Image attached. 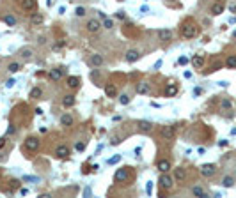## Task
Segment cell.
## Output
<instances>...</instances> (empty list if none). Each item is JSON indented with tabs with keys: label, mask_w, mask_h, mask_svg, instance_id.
Masks as SVG:
<instances>
[{
	"label": "cell",
	"mask_w": 236,
	"mask_h": 198,
	"mask_svg": "<svg viewBox=\"0 0 236 198\" xmlns=\"http://www.w3.org/2000/svg\"><path fill=\"white\" fill-rule=\"evenodd\" d=\"M185 177H187V172H185L183 168H178V170H176V179H178V181H183Z\"/></svg>",
	"instance_id": "cell-32"
},
{
	"label": "cell",
	"mask_w": 236,
	"mask_h": 198,
	"mask_svg": "<svg viewBox=\"0 0 236 198\" xmlns=\"http://www.w3.org/2000/svg\"><path fill=\"white\" fill-rule=\"evenodd\" d=\"M174 133H176L174 126H163V127L160 129V135H162L163 140H171V138H174Z\"/></svg>",
	"instance_id": "cell-6"
},
{
	"label": "cell",
	"mask_w": 236,
	"mask_h": 198,
	"mask_svg": "<svg viewBox=\"0 0 236 198\" xmlns=\"http://www.w3.org/2000/svg\"><path fill=\"white\" fill-rule=\"evenodd\" d=\"M119 103H121V104H128V103H130V96H128V94H123V96L119 97Z\"/></svg>",
	"instance_id": "cell-36"
},
{
	"label": "cell",
	"mask_w": 236,
	"mask_h": 198,
	"mask_svg": "<svg viewBox=\"0 0 236 198\" xmlns=\"http://www.w3.org/2000/svg\"><path fill=\"white\" fill-rule=\"evenodd\" d=\"M105 94H107V97H115L117 96V87L114 83H107L105 85Z\"/></svg>",
	"instance_id": "cell-13"
},
{
	"label": "cell",
	"mask_w": 236,
	"mask_h": 198,
	"mask_svg": "<svg viewBox=\"0 0 236 198\" xmlns=\"http://www.w3.org/2000/svg\"><path fill=\"white\" fill-rule=\"evenodd\" d=\"M117 18L119 19H124V11H117Z\"/></svg>",
	"instance_id": "cell-46"
},
{
	"label": "cell",
	"mask_w": 236,
	"mask_h": 198,
	"mask_svg": "<svg viewBox=\"0 0 236 198\" xmlns=\"http://www.w3.org/2000/svg\"><path fill=\"white\" fill-rule=\"evenodd\" d=\"M163 92H165V96H167V97H174V96L178 94V85H176V83H169V85L165 87V90H163Z\"/></svg>",
	"instance_id": "cell-14"
},
{
	"label": "cell",
	"mask_w": 236,
	"mask_h": 198,
	"mask_svg": "<svg viewBox=\"0 0 236 198\" xmlns=\"http://www.w3.org/2000/svg\"><path fill=\"white\" fill-rule=\"evenodd\" d=\"M18 184H20V181H11V189L14 191V189L18 188Z\"/></svg>",
	"instance_id": "cell-43"
},
{
	"label": "cell",
	"mask_w": 236,
	"mask_h": 198,
	"mask_svg": "<svg viewBox=\"0 0 236 198\" xmlns=\"http://www.w3.org/2000/svg\"><path fill=\"white\" fill-rule=\"evenodd\" d=\"M21 69V64H18V62H11L9 66H7V71L9 73H18Z\"/></svg>",
	"instance_id": "cell-29"
},
{
	"label": "cell",
	"mask_w": 236,
	"mask_h": 198,
	"mask_svg": "<svg viewBox=\"0 0 236 198\" xmlns=\"http://www.w3.org/2000/svg\"><path fill=\"white\" fill-rule=\"evenodd\" d=\"M75 14H76L78 18L85 16V14H87V12H85V7H76V9H75Z\"/></svg>",
	"instance_id": "cell-33"
},
{
	"label": "cell",
	"mask_w": 236,
	"mask_h": 198,
	"mask_svg": "<svg viewBox=\"0 0 236 198\" xmlns=\"http://www.w3.org/2000/svg\"><path fill=\"white\" fill-rule=\"evenodd\" d=\"M233 184H235V179H233V177H224V179H222V186H224V188H231Z\"/></svg>",
	"instance_id": "cell-31"
},
{
	"label": "cell",
	"mask_w": 236,
	"mask_h": 198,
	"mask_svg": "<svg viewBox=\"0 0 236 198\" xmlns=\"http://www.w3.org/2000/svg\"><path fill=\"white\" fill-rule=\"evenodd\" d=\"M103 27H105V28H112V27H114V21H112L110 18H105V19H103Z\"/></svg>",
	"instance_id": "cell-35"
},
{
	"label": "cell",
	"mask_w": 236,
	"mask_h": 198,
	"mask_svg": "<svg viewBox=\"0 0 236 198\" xmlns=\"http://www.w3.org/2000/svg\"><path fill=\"white\" fill-rule=\"evenodd\" d=\"M25 149L30 150V152H36V150L39 149V140H37L36 136H28V138L25 140Z\"/></svg>",
	"instance_id": "cell-4"
},
{
	"label": "cell",
	"mask_w": 236,
	"mask_h": 198,
	"mask_svg": "<svg viewBox=\"0 0 236 198\" xmlns=\"http://www.w3.org/2000/svg\"><path fill=\"white\" fill-rule=\"evenodd\" d=\"M119 161H121V156H119V154H117V156H114V158H110V159H108V161H107V163H108V165H110V166H112V165H117V163H119Z\"/></svg>",
	"instance_id": "cell-34"
},
{
	"label": "cell",
	"mask_w": 236,
	"mask_h": 198,
	"mask_svg": "<svg viewBox=\"0 0 236 198\" xmlns=\"http://www.w3.org/2000/svg\"><path fill=\"white\" fill-rule=\"evenodd\" d=\"M231 133H233V135H236V127H235V129H233V131H231Z\"/></svg>",
	"instance_id": "cell-51"
},
{
	"label": "cell",
	"mask_w": 236,
	"mask_h": 198,
	"mask_svg": "<svg viewBox=\"0 0 236 198\" xmlns=\"http://www.w3.org/2000/svg\"><path fill=\"white\" fill-rule=\"evenodd\" d=\"M66 85H68L69 89H76V87L80 85V78H78V76H68Z\"/></svg>",
	"instance_id": "cell-18"
},
{
	"label": "cell",
	"mask_w": 236,
	"mask_h": 198,
	"mask_svg": "<svg viewBox=\"0 0 236 198\" xmlns=\"http://www.w3.org/2000/svg\"><path fill=\"white\" fill-rule=\"evenodd\" d=\"M219 145H220V147H226V145H227V140H222V142H220Z\"/></svg>",
	"instance_id": "cell-49"
},
{
	"label": "cell",
	"mask_w": 236,
	"mask_h": 198,
	"mask_svg": "<svg viewBox=\"0 0 236 198\" xmlns=\"http://www.w3.org/2000/svg\"><path fill=\"white\" fill-rule=\"evenodd\" d=\"M220 104H222V108H224V110L231 108V101H229V99H222V103H220Z\"/></svg>",
	"instance_id": "cell-38"
},
{
	"label": "cell",
	"mask_w": 236,
	"mask_h": 198,
	"mask_svg": "<svg viewBox=\"0 0 236 198\" xmlns=\"http://www.w3.org/2000/svg\"><path fill=\"white\" fill-rule=\"evenodd\" d=\"M139 58H140V51H139V50H128V51H126V62L133 64V62H137Z\"/></svg>",
	"instance_id": "cell-9"
},
{
	"label": "cell",
	"mask_w": 236,
	"mask_h": 198,
	"mask_svg": "<svg viewBox=\"0 0 236 198\" xmlns=\"http://www.w3.org/2000/svg\"><path fill=\"white\" fill-rule=\"evenodd\" d=\"M147 11H149L147 5H142V7H140V12H147Z\"/></svg>",
	"instance_id": "cell-48"
},
{
	"label": "cell",
	"mask_w": 236,
	"mask_h": 198,
	"mask_svg": "<svg viewBox=\"0 0 236 198\" xmlns=\"http://www.w3.org/2000/svg\"><path fill=\"white\" fill-rule=\"evenodd\" d=\"M158 182H160V188H162V189H171V188L174 186V179L169 175V172H167V174H162Z\"/></svg>",
	"instance_id": "cell-2"
},
{
	"label": "cell",
	"mask_w": 236,
	"mask_h": 198,
	"mask_svg": "<svg viewBox=\"0 0 236 198\" xmlns=\"http://www.w3.org/2000/svg\"><path fill=\"white\" fill-rule=\"evenodd\" d=\"M64 46V41H60V42H57V44H53V50H60Z\"/></svg>",
	"instance_id": "cell-44"
},
{
	"label": "cell",
	"mask_w": 236,
	"mask_h": 198,
	"mask_svg": "<svg viewBox=\"0 0 236 198\" xmlns=\"http://www.w3.org/2000/svg\"><path fill=\"white\" fill-rule=\"evenodd\" d=\"M99 28H101V23H99L98 19H89V21L85 23V30H87L89 34H98Z\"/></svg>",
	"instance_id": "cell-3"
},
{
	"label": "cell",
	"mask_w": 236,
	"mask_h": 198,
	"mask_svg": "<svg viewBox=\"0 0 236 198\" xmlns=\"http://www.w3.org/2000/svg\"><path fill=\"white\" fill-rule=\"evenodd\" d=\"M128 177H130L128 168H119V170L115 172V175H114V181H115V182H126Z\"/></svg>",
	"instance_id": "cell-7"
},
{
	"label": "cell",
	"mask_w": 236,
	"mask_h": 198,
	"mask_svg": "<svg viewBox=\"0 0 236 198\" xmlns=\"http://www.w3.org/2000/svg\"><path fill=\"white\" fill-rule=\"evenodd\" d=\"M89 64H91L92 67H99V66L103 64V57H101L99 53H94V55L91 57V60H89Z\"/></svg>",
	"instance_id": "cell-17"
},
{
	"label": "cell",
	"mask_w": 236,
	"mask_h": 198,
	"mask_svg": "<svg viewBox=\"0 0 236 198\" xmlns=\"http://www.w3.org/2000/svg\"><path fill=\"white\" fill-rule=\"evenodd\" d=\"M192 66H194L195 69H201V67L204 66V58H203L201 55H195V57L192 58Z\"/></svg>",
	"instance_id": "cell-23"
},
{
	"label": "cell",
	"mask_w": 236,
	"mask_h": 198,
	"mask_svg": "<svg viewBox=\"0 0 236 198\" xmlns=\"http://www.w3.org/2000/svg\"><path fill=\"white\" fill-rule=\"evenodd\" d=\"M210 12H211L213 16H219V14H222V12H224V4H222V2H217V4H213V5H211V9H210Z\"/></svg>",
	"instance_id": "cell-16"
},
{
	"label": "cell",
	"mask_w": 236,
	"mask_h": 198,
	"mask_svg": "<svg viewBox=\"0 0 236 198\" xmlns=\"http://www.w3.org/2000/svg\"><path fill=\"white\" fill-rule=\"evenodd\" d=\"M20 4H21V9H23V11H27V12H34V11H36V7H37L36 0H21Z\"/></svg>",
	"instance_id": "cell-8"
},
{
	"label": "cell",
	"mask_w": 236,
	"mask_h": 198,
	"mask_svg": "<svg viewBox=\"0 0 236 198\" xmlns=\"http://www.w3.org/2000/svg\"><path fill=\"white\" fill-rule=\"evenodd\" d=\"M153 129V122H149V120H140L139 122V131L140 133H149Z\"/></svg>",
	"instance_id": "cell-15"
},
{
	"label": "cell",
	"mask_w": 236,
	"mask_h": 198,
	"mask_svg": "<svg viewBox=\"0 0 236 198\" xmlns=\"http://www.w3.org/2000/svg\"><path fill=\"white\" fill-rule=\"evenodd\" d=\"M5 145H7V136H2V138H0V150H2Z\"/></svg>",
	"instance_id": "cell-42"
},
{
	"label": "cell",
	"mask_w": 236,
	"mask_h": 198,
	"mask_svg": "<svg viewBox=\"0 0 236 198\" xmlns=\"http://www.w3.org/2000/svg\"><path fill=\"white\" fill-rule=\"evenodd\" d=\"M48 76H50V80H53V81H59V80L62 78V69H52Z\"/></svg>",
	"instance_id": "cell-24"
},
{
	"label": "cell",
	"mask_w": 236,
	"mask_h": 198,
	"mask_svg": "<svg viewBox=\"0 0 236 198\" xmlns=\"http://www.w3.org/2000/svg\"><path fill=\"white\" fill-rule=\"evenodd\" d=\"M41 96H43V90H41L39 87H34V89L30 90V97H32V99H39Z\"/></svg>",
	"instance_id": "cell-30"
},
{
	"label": "cell",
	"mask_w": 236,
	"mask_h": 198,
	"mask_svg": "<svg viewBox=\"0 0 236 198\" xmlns=\"http://www.w3.org/2000/svg\"><path fill=\"white\" fill-rule=\"evenodd\" d=\"M197 34H199V28H197V25H194L192 21L181 25V35H183L185 39H192V37H195Z\"/></svg>",
	"instance_id": "cell-1"
},
{
	"label": "cell",
	"mask_w": 236,
	"mask_h": 198,
	"mask_svg": "<svg viewBox=\"0 0 236 198\" xmlns=\"http://www.w3.org/2000/svg\"><path fill=\"white\" fill-rule=\"evenodd\" d=\"M30 23H32V25H41V23H43V14L34 11L32 16H30Z\"/></svg>",
	"instance_id": "cell-21"
},
{
	"label": "cell",
	"mask_w": 236,
	"mask_h": 198,
	"mask_svg": "<svg viewBox=\"0 0 236 198\" xmlns=\"http://www.w3.org/2000/svg\"><path fill=\"white\" fill-rule=\"evenodd\" d=\"M171 37H172V32H171L169 28H162V30H158V39H160L162 42L171 41Z\"/></svg>",
	"instance_id": "cell-11"
},
{
	"label": "cell",
	"mask_w": 236,
	"mask_h": 198,
	"mask_svg": "<svg viewBox=\"0 0 236 198\" xmlns=\"http://www.w3.org/2000/svg\"><path fill=\"white\" fill-rule=\"evenodd\" d=\"M55 154H57V158H68L69 156V149L66 145H59L55 149Z\"/></svg>",
	"instance_id": "cell-19"
},
{
	"label": "cell",
	"mask_w": 236,
	"mask_h": 198,
	"mask_svg": "<svg viewBox=\"0 0 236 198\" xmlns=\"http://www.w3.org/2000/svg\"><path fill=\"white\" fill-rule=\"evenodd\" d=\"M149 92H151V83H147V81L137 83V94L144 96V94H149Z\"/></svg>",
	"instance_id": "cell-10"
},
{
	"label": "cell",
	"mask_w": 236,
	"mask_h": 198,
	"mask_svg": "<svg viewBox=\"0 0 236 198\" xmlns=\"http://www.w3.org/2000/svg\"><path fill=\"white\" fill-rule=\"evenodd\" d=\"M60 124H62V126H66V127L73 126V117H71L69 113H64V115L60 117Z\"/></svg>",
	"instance_id": "cell-25"
},
{
	"label": "cell",
	"mask_w": 236,
	"mask_h": 198,
	"mask_svg": "<svg viewBox=\"0 0 236 198\" xmlns=\"http://www.w3.org/2000/svg\"><path fill=\"white\" fill-rule=\"evenodd\" d=\"M4 21H5L7 27H14V25L18 23V19H16L12 14H5V16H4Z\"/></svg>",
	"instance_id": "cell-27"
},
{
	"label": "cell",
	"mask_w": 236,
	"mask_h": 198,
	"mask_svg": "<svg viewBox=\"0 0 236 198\" xmlns=\"http://www.w3.org/2000/svg\"><path fill=\"white\" fill-rule=\"evenodd\" d=\"M192 195H194V197H199V198H208L206 191H204L201 186H194V188H192Z\"/></svg>",
	"instance_id": "cell-20"
},
{
	"label": "cell",
	"mask_w": 236,
	"mask_h": 198,
	"mask_svg": "<svg viewBox=\"0 0 236 198\" xmlns=\"http://www.w3.org/2000/svg\"><path fill=\"white\" fill-rule=\"evenodd\" d=\"M199 172H201V175H204V177H211V175H215L217 166L211 165V163H206V165H203V166L199 168Z\"/></svg>",
	"instance_id": "cell-5"
},
{
	"label": "cell",
	"mask_w": 236,
	"mask_h": 198,
	"mask_svg": "<svg viewBox=\"0 0 236 198\" xmlns=\"http://www.w3.org/2000/svg\"><path fill=\"white\" fill-rule=\"evenodd\" d=\"M73 104H75V96H64L62 106H64V108H71Z\"/></svg>",
	"instance_id": "cell-26"
},
{
	"label": "cell",
	"mask_w": 236,
	"mask_h": 198,
	"mask_svg": "<svg viewBox=\"0 0 236 198\" xmlns=\"http://www.w3.org/2000/svg\"><path fill=\"white\" fill-rule=\"evenodd\" d=\"M14 83H16V80H14V78H11V80H7V81H5V87H7V89H11V87H14Z\"/></svg>",
	"instance_id": "cell-40"
},
{
	"label": "cell",
	"mask_w": 236,
	"mask_h": 198,
	"mask_svg": "<svg viewBox=\"0 0 236 198\" xmlns=\"http://www.w3.org/2000/svg\"><path fill=\"white\" fill-rule=\"evenodd\" d=\"M156 168H158L162 174H167V172L171 170V161H169V159H160L158 165H156Z\"/></svg>",
	"instance_id": "cell-12"
},
{
	"label": "cell",
	"mask_w": 236,
	"mask_h": 198,
	"mask_svg": "<svg viewBox=\"0 0 236 198\" xmlns=\"http://www.w3.org/2000/svg\"><path fill=\"white\" fill-rule=\"evenodd\" d=\"M226 66H227L229 69H235L236 67V55H229V57L226 58Z\"/></svg>",
	"instance_id": "cell-28"
},
{
	"label": "cell",
	"mask_w": 236,
	"mask_h": 198,
	"mask_svg": "<svg viewBox=\"0 0 236 198\" xmlns=\"http://www.w3.org/2000/svg\"><path fill=\"white\" fill-rule=\"evenodd\" d=\"M32 55H34V50H32V48H21V50H20V57H23V58H27V60H30Z\"/></svg>",
	"instance_id": "cell-22"
},
{
	"label": "cell",
	"mask_w": 236,
	"mask_h": 198,
	"mask_svg": "<svg viewBox=\"0 0 236 198\" xmlns=\"http://www.w3.org/2000/svg\"><path fill=\"white\" fill-rule=\"evenodd\" d=\"M178 64H179V66L188 64V57H179V58H178Z\"/></svg>",
	"instance_id": "cell-39"
},
{
	"label": "cell",
	"mask_w": 236,
	"mask_h": 198,
	"mask_svg": "<svg viewBox=\"0 0 236 198\" xmlns=\"http://www.w3.org/2000/svg\"><path fill=\"white\" fill-rule=\"evenodd\" d=\"M75 149H76V150H78V152H82V150H85V143H82V142H78V143H76V147H75Z\"/></svg>",
	"instance_id": "cell-41"
},
{
	"label": "cell",
	"mask_w": 236,
	"mask_h": 198,
	"mask_svg": "<svg viewBox=\"0 0 236 198\" xmlns=\"http://www.w3.org/2000/svg\"><path fill=\"white\" fill-rule=\"evenodd\" d=\"M146 2H149V0H146Z\"/></svg>",
	"instance_id": "cell-52"
},
{
	"label": "cell",
	"mask_w": 236,
	"mask_h": 198,
	"mask_svg": "<svg viewBox=\"0 0 236 198\" xmlns=\"http://www.w3.org/2000/svg\"><path fill=\"white\" fill-rule=\"evenodd\" d=\"M27 193H28V189H27V188H21V189H20V195H27Z\"/></svg>",
	"instance_id": "cell-47"
},
{
	"label": "cell",
	"mask_w": 236,
	"mask_h": 198,
	"mask_svg": "<svg viewBox=\"0 0 236 198\" xmlns=\"http://www.w3.org/2000/svg\"><path fill=\"white\" fill-rule=\"evenodd\" d=\"M121 142H123V140H121V138H119V136H115V138H114V140H112V145H119V143H121Z\"/></svg>",
	"instance_id": "cell-45"
},
{
	"label": "cell",
	"mask_w": 236,
	"mask_h": 198,
	"mask_svg": "<svg viewBox=\"0 0 236 198\" xmlns=\"http://www.w3.org/2000/svg\"><path fill=\"white\" fill-rule=\"evenodd\" d=\"M23 181H25V182H39V179H37V177H34V175H25V177H23Z\"/></svg>",
	"instance_id": "cell-37"
},
{
	"label": "cell",
	"mask_w": 236,
	"mask_h": 198,
	"mask_svg": "<svg viewBox=\"0 0 236 198\" xmlns=\"http://www.w3.org/2000/svg\"><path fill=\"white\" fill-rule=\"evenodd\" d=\"M151 186H153V184H151V182H147V186H146V189H147V193H151Z\"/></svg>",
	"instance_id": "cell-50"
}]
</instances>
